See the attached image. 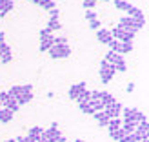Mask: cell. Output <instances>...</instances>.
Returning a JSON list of instances; mask_svg holds the SVG:
<instances>
[{
  "label": "cell",
  "instance_id": "6da1fadb",
  "mask_svg": "<svg viewBox=\"0 0 149 142\" xmlns=\"http://www.w3.org/2000/svg\"><path fill=\"white\" fill-rule=\"evenodd\" d=\"M100 80H102V84L104 86H106V84H109V82L111 80H113L115 78V64H107L106 60H104V58H102V60H100Z\"/></svg>",
  "mask_w": 149,
  "mask_h": 142
},
{
  "label": "cell",
  "instance_id": "7a4b0ae2",
  "mask_svg": "<svg viewBox=\"0 0 149 142\" xmlns=\"http://www.w3.org/2000/svg\"><path fill=\"white\" fill-rule=\"evenodd\" d=\"M49 57L51 58H69L71 57V53H73V49H71V46L68 44V46H53V48H49Z\"/></svg>",
  "mask_w": 149,
  "mask_h": 142
},
{
  "label": "cell",
  "instance_id": "3957f363",
  "mask_svg": "<svg viewBox=\"0 0 149 142\" xmlns=\"http://www.w3.org/2000/svg\"><path fill=\"white\" fill-rule=\"evenodd\" d=\"M104 111H106L107 118H115V117H120V113H122V104H120V102H113L111 106L104 108Z\"/></svg>",
  "mask_w": 149,
  "mask_h": 142
},
{
  "label": "cell",
  "instance_id": "277c9868",
  "mask_svg": "<svg viewBox=\"0 0 149 142\" xmlns=\"http://www.w3.org/2000/svg\"><path fill=\"white\" fill-rule=\"evenodd\" d=\"M13 9H15V2H13V0H0V18L7 17Z\"/></svg>",
  "mask_w": 149,
  "mask_h": 142
},
{
  "label": "cell",
  "instance_id": "5b68a950",
  "mask_svg": "<svg viewBox=\"0 0 149 142\" xmlns=\"http://www.w3.org/2000/svg\"><path fill=\"white\" fill-rule=\"evenodd\" d=\"M133 22H135V20H133L131 17H122L120 20H118V27H120L122 31H125V33H127V31H135ZM135 33H136V31H135Z\"/></svg>",
  "mask_w": 149,
  "mask_h": 142
},
{
  "label": "cell",
  "instance_id": "8992f818",
  "mask_svg": "<svg viewBox=\"0 0 149 142\" xmlns=\"http://www.w3.org/2000/svg\"><path fill=\"white\" fill-rule=\"evenodd\" d=\"M86 86H87L86 82H78V84H73V86L69 87V93H68V95H69V99H71V100H77L78 93L82 91V89H86Z\"/></svg>",
  "mask_w": 149,
  "mask_h": 142
},
{
  "label": "cell",
  "instance_id": "52a82bcc",
  "mask_svg": "<svg viewBox=\"0 0 149 142\" xmlns=\"http://www.w3.org/2000/svg\"><path fill=\"white\" fill-rule=\"evenodd\" d=\"M98 100L104 104V108H107V106H111L113 102H116V99L111 93H107V91H98Z\"/></svg>",
  "mask_w": 149,
  "mask_h": 142
},
{
  "label": "cell",
  "instance_id": "ba28073f",
  "mask_svg": "<svg viewBox=\"0 0 149 142\" xmlns=\"http://www.w3.org/2000/svg\"><path fill=\"white\" fill-rule=\"evenodd\" d=\"M136 113H138V109L136 108H122V117H124V120H133V122H136Z\"/></svg>",
  "mask_w": 149,
  "mask_h": 142
},
{
  "label": "cell",
  "instance_id": "9c48e42d",
  "mask_svg": "<svg viewBox=\"0 0 149 142\" xmlns=\"http://www.w3.org/2000/svg\"><path fill=\"white\" fill-rule=\"evenodd\" d=\"M55 44V36L49 35V36H44V38H40V53H44V51H49V48H53Z\"/></svg>",
  "mask_w": 149,
  "mask_h": 142
},
{
  "label": "cell",
  "instance_id": "30bf717a",
  "mask_svg": "<svg viewBox=\"0 0 149 142\" xmlns=\"http://www.w3.org/2000/svg\"><path fill=\"white\" fill-rule=\"evenodd\" d=\"M104 60H106L107 64H116V62H122V60H125V58H124V55H120V53L109 51V53H106V57H104Z\"/></svg>",
  "mask_w": 149,
  "mask_h": 142
},
{
  "label": "cell",
  "instance_id": "8fae6325",
  "mask_svg": "<svg viewBox=\"0 0 149 142\" xmlns=\"http://www.w3.org/2000/svg\"><path fill=\"white\" fill-rule=\"evenodd\" d=\"M13 117H15V113L9 108H2V109H0V122H2V124H9L13 120Z\"/></svg>",
  "mask_w": 149,
  "mask_h": 142
},
{
  "label": "cell",
  "instance_id": "7c38bea8",
  "mask_svg": "<svg viewBox=\"0 0 149 142\" xmlns=\"http://www.w3.org/2000/svg\"><path fill=\"white\" fill-rule=\"evenodd\" d=\"M44 135H46L47 139H53V140H55L56 137H60L62 133H60V129H58V124H56V122H53L49 129H44Z\"/></svg>",
  "mask_w": 149,
  "mask_h": 142
},
{
  "label": "cell",
  "instance_id": "4fadbf2b",
  "mask_svg": "<svg viewBox=\"0 0 149 142\" xmlns=\"http://www.w3.org/2000/svg\"><path fill=\"white\" fill-rule=\"evenodd\" d=\"M96 38H98V42L100 44H107L113 36H111V33H109V29H104V27H100L98 31H96Z\"/></svg>",
  "mask_w": 149,
  "mask_h": 142
},
{
  "label": "cell",
  "instance_id": "5bb4252c",
  "mask_svg": "<svg viewBox=\"0 0 149 142\" xmlns=\"http://www.w3.org/2000/svg\"><path fill=\"white\" fill-rule=\"evenodd\" d=\"M93 118L96 122L100 124V128H107V115H106V111H96V113H93Z\"/></svg>",
  "mask_w": 149,
  "mask_h": 142
},
{
  "label": "cell",
  "instance_id": "9a60e30c",
  "mask_svg": "<svg viewBox=\"0 0 149 142\" xmlns=\"http://www.w3.org/2000/svg\"><path fill=\"white\" fill-rule=\"evenodd\" d=\"M125 13H127V17L135 18V20H138V18H146L144 11H142V9H138V7H135V6H129V9L125 11Z\"/></svg>",
  "mask_w": 149,
  "mask_h": 142
},
{
  "label": "cell",
  "instance_id": "2e32d148",
  "mask_svg": "<svg viewBox=\"0 0 149 142\" xmlns=\"http://www.w3.org/2000/svg\"><path fill=\"white\" fill-rule=\"evenodd\" d=\"M107 135H109V139L111 140H115V142H118L125 133H124V129L122 128H118V129H107Z\"/></svg>",
  "mask_w": 149,
  "mask_h": 142
},
{
  "label": "cell",
  "instance_id": "e0dca14e",
  "mask_svg": "<svg viewBox=\"0 0 149 142\" xmlns=\"http://www.w3.org/2000/svg\"><path fill=\"white\" fill-rule=\"evenodd\" d=\"M120 128L124 129V133H125V135H129V133H133V131H135V128H136V122H133V120H124Z\"/></svg>",
  "mask_w": 149,
  "mask_h": 142
},
{
  "label": "cell",
  "instance_id": "ac0fdd59",
  "mask_svg": "<svg viewBox=\"0 0 149 142\" xmlns=\"http://www.w3.org/2000/svg\"><path fill=\"white\" fill-rule=\"evenodd\" d=\"M89 99H91V91L86 87V89H82V91L78 93V97H77V102L80 104V102H89Z\"/></svg>",
  "mask_w": 149,
  "mask_h": 142
},
{
  "label": "cell",
  "instance_id": "d6986e66",
  "mask_svg": "<svg viewBox=\"0 0 149 142\" xmlns=\"http://www.w3.org/2000/svg\"><path fill=\"white\" fill-rule=\"evenodd\" d=\"M120 126H122L120 117H115V118H109L107 120V129H118Z\"/></svg>",
  "mask_w": 149,
  "mask_h": 142
},
{
  "label": "cell",
  "instance_id": "ffe728a7",
  "mask_svg": "<svg viewBox=\"0 0 149 142\" xmlns=\"http://www.w3.org/2000/svg\"><path fill=\"white\" fill-rule=\"evenodd\" d=\"M31 100H33V93H24V95H20L17 99V104H18V106H24V104L31 102Z\"/></svg>",
  "mask_w": 149,
  "mask_h": 142
},
{
  "label": "cell",
  "instance_id": "44dd1931",
  "mask_svg": "<svg viewBox=\"0 0 149 142\" xmlns=\"http://www.w3.org/2000/svg\"><path fill=\"white\" fill-rule=\"evenodd\" d=\"M133 51V42H120V55H127Z\"/></svg>",
  "mask_w": 149,
  "mask_h": 142
},
{
  "label": "cell",
  "instance_id": "7402d4cb",
  "mask_svg": "<svg viewBox=\"0 0 149 142\" xmlns=\"http://www.w3.org/2000/svg\"><path fill=\"white\" fill-rule=\"evenodd\" d=\"M87 104L93 108L95 113H96V111H104V104H102L100 100H93V99H89V102H87Z\"/></svg>",
  "mask_w": 149,
  "mask_h": 142
},
{
  "label": "cell",
  "instance_id": "603a6c76",
  "mask_svg": "<svg viewBox=\"0 0 149 142\" xmlns=\"http://www.w3.org/2000/svg\"><path fill=\"white\" fill-rule=\"evenodd\" d=\"M78 108H80V111H82L84 115H93V113H95V111H93V108L89 106L87 102H80V104H78Z\"/></svg>",
  "mask_w": 149,
  "mask_h": 142
},
{
  "label": "cell",
  "instance_id": "cb8c5ba5",
  "mask_svg": "<svg viewBox=\"0 0 149 142\" xmlns=\"http://www.w3.org/2000/svg\"><path fill=\"white\" fill-rule=\"evenodd\" d=\"M109 33H111V36H113L115 40H122V36H124V33H125V31H122V29L116 26V27H113V29H111Z\"/></svg>",
  "mask_w": 149,
  "mask_h": 142
},
{
  "label": "cell",
  "instance_id": "d4e9b609",
  "mask_svg": "<svg viewBox=\"0 0 149 142\" xmlns=\"http://www.w3.org/2000/svg\"><path fill=\"white\" fill-rule=\"evenodd\" d=\"M42 133H44V128H40V126H33V128L27 129V135H31V137H40Z\"/></svg>",
  "mask_w": 149,
  "mask_h": 142
},
{
  "label": "cell",
  "instance_id": "484cf974",
  "mask_svg": "<svg viewBox=\"0 0 149 142\" xmlns=\"http://www.w3.org/2000/svg\"><path fill=\"white\" fill-rule=\"evenodd\" d=\"M129 2H125V0H115V7L116 9H120V11H127L129 9Z\"/></svg>",
  "mask_w": 149,
  "mask_h": 142
},
{
  "label": "cell",
  "instance_id": "4316f807",
  "mask_svg": "<svg viewBox=\"0 0 149 142\" xmlns=\"http://www.w3.org/2000/svg\"><path fill=\"white\" fill-rule=\"evenodd\" d=\"M7 93H9V97H15V99H18V97L22 95V89H20V86H11L9 89H7Z\"/></svg>",
  "mask_w": 149,
  "mask_h": 142
},
{
  "label": "cell",
  "instance_id": "83f0119b",
  "mask_svg": "<svg viewBox=\"0 0 149 142\" xmlns=\"http://www.w3.org/2000/svg\"><path fill=\"white\" fill-rule=\"evenodd\" d=\"M107 46L111 48V51H115V53H120V40H115V38H111L107 42Z\"/></svg>",
  "mask_w": 149,
  "mask_h": 142
},
{
  "label": "cell",
  "instance_id": "f1b7e54d",
  "mask_svg": "<svg viewBox=\"0 0 149 142\" xmlns=\"http://www.w3.org/2000/svg\"><path fill=\"white\" fill-rule=\"evenodd\" d=\"M47 29H49L51 33H53V31H58V29H62V24H60L58 20H49V24H47Z\"/></svg>",
  "mask_w": 149,
  "mask_h": 142
},
{
  "label": "cell",
  "instance_id": "f546056e",
  "mask_svg": "<svg viewBox=\"0 0 149 142\" xmlns=\"http://www.w3.org/2000/svg\"><path fill=\"white\" fill-rule=\"evenodd\" d=\"M115 71H116V73H125V71H127V62H125V60L116 62V64H115Z\"/></svg>",
  "mask_w": 149,
  "mask_h": 142
},
{
  "label": "cell",
  "instance_id": "4dcf8cb0",
  "mask_svg": "<svg viewBox=\"0 0 149 142\" xmlns=\"http://www.w3.org/2000/svg\"><path fill=\"white\" fill-rule=\"evenodd\" d=\"M0 60H2V64H9V62H13V51H11V49H9V51H6Z\"/></svg>",
  "mask_w": 149,
  "mask_h": 142
},
{
  "label": "cell",
  "instance_id": "1f68e13d",
  "mask_svg": "<svg viewBox=\"0 0 149 142\" xmlns=\"http://www.w3.org/2000/svg\"><path fill=\"white\" fill-rule=\"evenodd\" d=\"M40 7H42V9H46V11L53 9V7H55V0H44V2L40 4Z\"/></svg>",
  "mask_w": 149,
  "mask_h": 142
},
{
  "label": "cell",
  "instance_id": "d6a6232c",
  "mask_svg": "<svg viewBox=\"0 0 149 142\" xmlns=\"http://www.w3.org/2000/svg\"><path fill=\"white\" fill-rule=\"evenodd\" d=\"M100 27H102V24H100V20H98V18L89 20V29H93V31H98Z\"/></svg>",
  "mask_w": 149,
  "mask_h": 142
},
{
  "label": "cell",
  "instance_id": "836d02e7",
  "mask_svg": "<svg viewBox=\"0 0 149 142\" xmlns=\"http://www.w3.org/2000/svg\"><path fill=\"white\" fill-rule=\"evenodd\" d=\"M49 20H58V17H60V11H58V7H53V9H49Z\"/></svg>",
  "mask_w": 149,
  "mask_h": 142
},
{
  "label": "cell",
  "instance_id": "e575fe53",
  "mask_svg": "<svg viewBox=\"0 0 149 142\" xmlns=\"http://www.w3.org/2000/svg\"><path fill=\"white\" fill-rule=\"evenodd\" d=\"M82 6H84V9H95L96 0H82Z\"/></svg>",
  "mask_w": 149,
  "mask_h": 142
},
{
  "label": "cell",
  "instance_id": "d590c367",
  "mask_svg": "<svg viewBox=\"0 0 149 142\" xmlns=\"http://www.w3.org/2000/svg\"><path fill=\"white\" fill-rule=\"evenodd\" d=\"M36 139H38V137H31V135H24V137H17V139H15V140H17V142H35Z\"/></svg>",
  "mask_w": 149,
  "mask_h": 142
},
{
  "label": "cell",
  "instance_id": "8d00e7d4",
  "mask_svg": "<svg viewBox=\"0 0 149 142\" xmlns=\"http://www.w3.org/2000/svg\"><path fill=\"white\" fill-rule=\"evenodd\" d=\"M53 46H68V38H65V36H55Z\"/></svg>",
  "mask_w": 149,
  "mask_h": 142
},
{
  "label": "cell",
  "instance_id": "74e56055",
  "mask_svg": "<svg viewBox=\"0 0 149 142\" xmlns=\"http://www.w3.org/2000/svg\"><path fill=\"white\" fill-rule=\"evenodd\" d=\"M9 99V93L7 91H0V106L4 108V104H6V100Z\"/></svg>",
  "mask_w": 149,
  "mask_h": 142
},
{
  "label": "cell",
  "instance_id": "f35d334b",
  "mask_svg": "<svg viewBox=\"0 0 149 142\" xmlns=\"http://www.w3.org/2000/svg\"><path fill=\"white\" fill-rule=\"evenodd\" d=\"M20 89H22V95H24V93H33V86L31 84H22Z\"/></svg>",
  "mask_w": 149,
  "mask_h": 142
},
{
  "label": "cell",
  "instance_id": "ab89813d",
  "mask_svg": "<svg viewBox=\"0 0 149 142\" xmlns=\"http://www.w3.org/2000/svg\"><path fill=\"white\" fill-rule=\"evenodd\" d=\"M96 18V13L93 9H86V20H95Z\"/></svg>",
  "mask_w": 149,
  "mask_h": 142
},
{
  "label": "cell",
  "instance_id": "60d3db41",
  "mask_svg": "<svg viewBox=\"0 0 149 142\" xmlns=\"http://www.w3.org/2000/svg\"><path fill=\"white\" fill-rule=\"evenodd\" d=\"M142 120H147V115L142 113V111L138 109V113H136V122H142Z\"/></svg>",
  "mask_w": 149,
  "mask_h": 142
},
{
  "label": "cell",
  "instance_id": "b9f144b4",
  "mask_svg": "<svg viewBox=\"0 0 149 142\" xmlns=\"http://www.w3.org/2000/svg\"><path fill=\"white\" fill-rule=\"evenodd\" d=\"M49 35H53V33H51V31H49L47 27H44V29H40V38H44V36H49Z\"/></svg>",
  "mask_w": 149,
  "mask_h": 142
},
{
  "label": "cell",
  "instance_id": "7bdbcfd3",
  "mask_svg": "<svg viewBox=\"0 0 149 142\" xmlns=\"http://www.w3.org/2000/svg\"><path fill=\"white\" fill-rule=\"evenodd\" d=\"M133 89H135V84H133V82H129V84L125 86V91H127V93H131Z\"/></svg>",
  "mask_w": 149,
  "mask_h": 142
},
{
  "label": "cell",
  "instance_id": "ee69618b",
  "mask_svg": "<svg viewBox=\"0 0 149 142\" xmlns=\"http://www.w3.org/2000/svg\"><path fill=\"white\" fill-rule=\"evenodd\" d=\"M55 142H68V139H65L64 135H60V137H56V139H55Z\"/></svg>",
  "mask_w": 149,
  "mask_h": 142
},
{
  "label": "cell",
  "instance_id": "f6af8a7d",
  "mask_svg": "<svg viewBox=\"0 0 149 142\" xmlns=\"http://www.w3.org/2000/svg\"><path fill=\"white\" fill-rule=\"evenodd\" d=\"M31 2H33V4H35V6H40V4H42V2H44V0H31Z\"/></svg>",
  "mask_w": 149,
  "mask_h": 142
},
{
  "label": "cell",
  "instance_id": "bcb514c9",
  "mask_svg": "<svg viewBox=\"0 0 149 142\" xmlns=\"http://www.w3.org/2000/svg\"><path fill=\"white\" fill-rule=\"evenodd\" d=\"M4 38H6V33H4V31H0V42H2Z\"/></svg>",
  "mask_w": 149,
  "mask_h": 142
},
{
  "label": "cell",
  "instance_id": "7dc6e473",
  "mask_svg": "<svg viewBox=\"0 0 149 142\" xmlns=\"http://www.w3.org/2000/svg\"><path fill=\"white\" fill-rule=\"evenodd\" d=\"M6 142H17V140H15V139H9V140H6Z\"/></svg>",
  "mask_w": 149,
  "mask_h": 142
},
{
  "label": "cell",
  "instance_id": "c3c4849f",
  "mask_svg": "<svg viewBox=\"0 0 149 142\" xmlns=\"http://www.w3.org/2000/svg\"><path fill=\"white\" fill-rule=\"evenodd\" d=\"M73 142H84V140H82V139H78V140H73Z\"/></svg>",
  "mask_w": 149,
  "mask_h": 142
},
{
  "label": "cell",
  "instance_id": "681fc988",
  "mask_svg": "<svg viewBox=\"0 0 149 142\" xmlns=\"http://www.w3.org/2000/svg\"><path fill=\"white\" fill-rule=\"evenodd\" d=\"M96 2H98V0H96ZM100 2H109V0H100Z\"/></svg>",
  "mask_w": 149,
  "mask_h": 142
},
{
  "label": "cell",
  "instance_id": "f907efd6",
  "mask_svg": "<svg viewBox=\"0 0 149 142\" xmlns=\"http://www.w3.org/2000/svg\"><path fill=\"white\" fill-rule=\"evenodd\" d=\"M35 142H40V140H35Z\"/></svg>",
  "mask_w": 149,
  "mask_h": 142
},
{
  "label": "cell",
  "instance_id": "816d5d0a",
  "mask_svg": "<svg viewBox=\"0 0 149 142\" xmlns=\"http://www.w3.org/2000/svg\"><path fill=\"white\" fill-rule=\"evenodd\" d=\"M27 2H31V0H27Z\"/></svg>",
  "mask_w": 149,
  "mask_h": 142
}]
</instances>
